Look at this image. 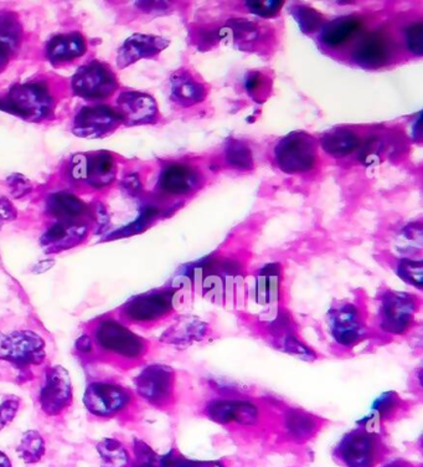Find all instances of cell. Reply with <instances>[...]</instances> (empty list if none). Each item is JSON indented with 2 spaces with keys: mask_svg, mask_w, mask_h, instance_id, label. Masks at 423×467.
Listing matches in <instances>:
<instances>
[{
  "mask_svg": "<svg viewBox=\"0 0 423 467\" xmlns=\"http://www.w3.org/2000/svg\"><path fill=\"white\" fill-rule=\"evenodd\" d=\"M414 408V400H405L397 391L387 390L374 400L369 413L359 419L356 425L373 429V431H384L388 424L400 421L410 415Z\"/></svg>",
  "mask_w": 423,
  "mask_h": 467,
  "instance_id": "obj_18",
  "label": "cell"
},
{
  "mask_svg": "<svg viewBox=\"0 0 423 467\" xmlns=\"http://www.w3.org/2000/svg\"><path fill=\"white\" fill-rule=\"evenodd\" d=\"M116 160L106 150L88 154V183L92 188L108 187L116 180Z\"/></svg>",
  "mask_w": 423,
  "mask_h": 467,
  "instance_id": "obj_28",
  "label": "cell"
},
{
  "mask_svg": "<svg viewBox=\"0 0 423 467\" xmlns=\"http://www.w3.org/2000/svg\"><path fill=\"white\" fill-rule=\"evenodd\" d=\"M330 341L340 352H352L364 342L374 339L371 314L366 298L335 301L326 312Z\"/></svg>",
  "mask_w": 423,
  "mask_h": 467,
  "instance_id": "obj_4",
  "label": "cell"
},
{
  "mask_svg": "<svg viewBox=\"0 0 423 467\" xmlns=\"http://www.w3.org/2000/svg\"><path fill=\"white\" fill-rule=\"evenodd\" d=\"M16 452L26 465H34L43 460L46 452V444L39 431H27L20 438Z\"/></svg>",
  "mask_w": 423,
  "mask_h": 467,
  "instance_id": "obj_33",
  "label": "cell"
},
{
  "mask_svg": "<svg viewBox=\"0 0 423 467\" xmlns=\"http://www.w3.org/2000/svg\"><path fill=\"white\" fill-rule=\"evenodd\" d=\"M423 233L421 223H411L398 230L392 240L394 253L398 257L408 259H421Z\"/></svg>",
  "mask_w": 423,
  "mask_h": 467,
  "instance_id": "obj_29",
  "label": "cell"
},
{
  "mask_svg": "<svg viewBox=\"0 0 423 467\" xmlns=\"http://www.w3.org/2000/svg\"><path fill=\"white\" fill-rule=\"evenodd\" d=\"M0 467H13L12 462L3 451H0Z\"/></svg>",
  "mask_w": 423,
  "mask_h": 467,
  "instance_id": "obj_53",
  "label": "cell"
},
{
  "mask_svg": "<svg viewBox=\"0 0 423 467\" xmlns=\"http://www.w3.org/2000/svg\"><path fill=\"white\" fill-rule=\"evenodd\" d=\"M243 88L251 98L263 102L271 92V80L263 72H250L243 81Z\"/></svg>",
  "mask_w": 423,
  "mask_h": 467,
  "instance_id": "obj_40",
  "label": "cell"
},
{
  "mask_svg": "<svg viewBox=\"0 0 423 467\" xmlns=\"http://www.w3.org/2000/svg\"><path fill=\"white\" fill-rule=\"evenodd\" d=\"M215 329L209 322L195 315L175 316L170 327L160 336V342L174 348L187 349L191 347L214 341Z\"/></svg>",
  "mask_w": 423,
  "mask_h": 467,
  "instance_id": "obj_15",
  "label": "cell"
},
{
  "mask_svg": "<svg viewBox=\"0 0 423 467\" xmlns=\"http://www.w3.org/2000/svg\"><path fill=\"white\" fill-rule=\"evenodd\" d=\"M170 41L161 36L134 34L120 46L117 54V67H129L143 58H152L167 49Z\"/></svg>",
  "mask_w": 423,
  "mask_h": 467,
  "instance_id": "obj_21",
  "label": "cell"
},
{
  "mask_svg": "<svg viewBox=\"0 0 423 467\" xmlns=\"http://www.w3.org/2000/svg\"><path fill=\"white\" fill-rule=\"evenodd\" d=\"M20 408V400L18 397H9L0 404V431L12 424Z\"/></svg>",
  "mask_w": 423,
  "mask_h": 467,
  "instance_id": "obj_42",
  "label": "cell"
},
{
  "mask_svg": "<svg viewBox=\"0 0 423 467\" xmlns=\"http://www.w3.org/2000/svg\"><path fill=\"white\" fill-rule=\"evenodd\" d=\"M71 88L78 98L102 101L111 98L119 88L116 74L108 64L94 60L82 65L71 78Z\"/></svg>",
  "mask_w": 423,
  "mask_h": 467,
  "instance_id": "obj_13",
  "label": "cell"
},
{
  "mask_svg": "<svg viewBox=\"0 0 423 467\" xmlns=\"http://www.w3.org/2000/svg\"><path fill=\"white\" fill-rule=\"evenodd\" d=\"M132 391L112 382H92L84 394L85 408L96 418L116 417L132 405Z\"/></svg>",
  "mask_w": 423,
  "mask_h": 467,
  "instance_id": "obj_14",
  "label": "cell"
},
{
  "mask_svg": "<svg viewBox=\"0 0 423 467\" xmlns=\"http://www.w3.org/2000/svg\"><path fill=\"white\" fill-rule=\"evenodd\" d=\"M199 413L243 441L270 438L276 421L273 400L229 386L212 388L210 396L201 401Z\"/></svg>",
  "mask_w": 423,
  "mask_h": 467,
  "instance_id": "obj_1",
  "label": "cell"
},
{
  "mask_svg": "<svg viewBox=\"0 0 423 467\" xmlns=\"http://www.w3.org/2000/svg\"><path fill=\"white\" fill-rule=\"evenodd\" d=\"M274 158L284 173H308L318 161V144L307 132L295 130L278 142Z\"/></svg>",
  "mask_w": 423,
  "mask_h": 467,
  "instance_id": "obj_12",
  "label": "cell"
},
{
  "mask_svg": "<svg viewBox=\"0 0 423 467\" xmlns=\"http://www.w3.org/2000/svg\"><path fill=\"white\" fill-rule=\"evenodd\" d=\"M10 193L14 198H24L33 191L32 183L22 174H12L6 180Z\"/></svg>",
  "mask_w": 423,
  "mask_h": 467,
  "instance_id": "obj_44",
  "label": "cell"
},
{
  "mask_svg": "<svg viewBox=\"0 0 423 467\" xmlns=\"http://www.w3.org/2000/svg\"><path fill=\"white\" fill-rule=\"evenodd\" d=\"M122 188L130 195H137L142 192V183L137 174H129L122 180Z\"/></svg>",
  "mask_w": 423,
  "mask_h": 467,
  "instance_id": "obj_48",
  "label": "cell"
},
{
  "mask_svg": "<svg viewBox=\"0 0 423 467\" xmlns=\"http://www.w3.org/2000/svg\"><path fill=\"white\" fill-rule=\"evenodd\" d=\"M122 125L116 109L106 105L81 109L72 122V133L81 139H102L111 135Z\"/></svg>",
  "mask_w": 423,
  "mask_h": 467,
  "instance_id": "obj_19",
  "label": "cell"
},
{
  "mask_svg": "<svg viewBox=\"0 0 423 467\" xmlns=\"http://www.w3.org/2000/svg\"><path fill=\"white\" fill-rule=\"evenodd\" d=\"M101 467H129L132 462L129 450L122 441L105 438L96 445Z\"/></svg>",
  "mask_w": 423,
  "mask_h": 467,
  "instance_id": "obj_32",
  "label": "cell"
},
{
  "mask_svg": "<svg viewBox=\"0 0 423 467\" xmlns=\"http://www.w3.org/2000/svg\"><path fill=\"white\" fill-rule=\"evenodd\" d=\"M0 109L22 117L26 121L41 122L53 119L55 101L44 82L26 81L10 88L0 99Z\"/></svg>",
  "mask_w": 423,
  "mask_h": 467,
  "instance_id": "obj_7",
  "label": "cell"
},
{
  "mask_svg": "<svg viewBox=\"0 0 423 467\" xmlns=\"http://www.w3.org/2000/svg\"><path fill=\"white\" fill-rule=\"evenodd\" d=\"M201 183V175L195 168L183 163H170L160 171L158 187L165 194L191 193Z\"/></svg>",
  "mask_w": 423,
  "mask_h": 467,
  "instance_id": "obj_23",
  "label": "cell"
},
{
  "mask_svg": "<svg viewBox=\"0 0 423 467\" xmlns=\"http://www.w3.org/2000/svg\"><path fill=\"white\" fill-rule=\"evenodd\" d=\"M74 389L67 370L61 366H54L47 369L39 391L41 410L47 417H58L70 407Z\"/></svg>",
  "mask_w": 423,
  "mask_h": 467,
  "instance_id": "obj_16",
  "label": "cell"
},
{
  "mask_svg": "<svg viewBox=\"0 0 423 467\" xmlns=\"http://www.w3.org/2000/svg\"><path fill=\"white\" fill-rule=\"evenodd\" d=\"M395 273L408 286L422 291L423 284V264L422 259H408V257H398Z\"/></svg>",
  "mask_w": 423,
  "mask_h": 467,
  "instance_id": "obj_36",
  "label": "cell"
},
{
  "mask_svg": "<svg viewBox=\"0 0 423 467\" xmlns=\"http://www.w3.org/2000/svg\"><path fill=\"white\" fill-rule=\"evenodd\" d=\"M359 27L360 22L354 16H342L325 23L322 26L319 39L326 47H339L350 39Z\"/></svg>",
  "mask_w": 423,
  "mask_h": 467,
  "instance_id": "obj_31",
  "label": "cell"
},
{
  "mask_svg": "<svg viewBox=\"0 0 423 467\" xmlns=\"http://www.w3.org/2000/svg\"><path fill=\"white\" fill-rule=\"evenodd\" d=\"M392 55L391 41L383 33H370L356 44L353 50V58L360 67H379L390 60Z\"/></svg>",
  "mask_w": 423,
  "mask_h": 467,
  "instance_id": "obj_25",
  "label": "cell"
},
{
  "mask_svg": "<svg viewBox=\"0 0 423 467\" xmlns=\"http://www.w3.org/2000/svg\"><path fill=\"white\" fill-rule=\"evenodd\" d=\"M137 396L158 410H173L177 405V373L167 364L144 367L134 378Z\"/></svg>",
  "mask_w": 423,
  "mask_h": 467,
  "instance_id": "obj_8",
  "label": "cell"
},
{
  "mask_svg": "<svg viewBox=\"0 0 423 467\" xmlns=\"http://www.w3.org/2000/svg\"><path fill=\"white\" fill-rule=\"evenodd\" d=\"M391 455L384 431L356 425L346 431L332 450L340 467H380Z\"/></svg>",
  "mask_w": 423,
  "mask_h": 467,
  "instance_id": "obj_5",
  "label": "cell"
},
{
  "mask_svg": "<svg viewBox=\"0 0 423 467\" xmlns=\"http://www.w3.org/2000/svg\"><path fill=\"white\" fill-rule=\"evenodd\" d=\"M170 90L173 102L183 108L201 104L208 94L206 86L187 70L175 71L171 75Z\"/></svg>",
  "mask_w": 423,
  "mask_h": 467,
  "instance_id": "obj_27",
  "label": "cell"
},
{
  "mask_svg": "<svg viewBox=\"0 0 423 467\" xmlns=\"http://www.w3.org/2000/svg\"><path fill=\"white\" fill-rule=\"evenodd\" d=\"M328 420L302 408L276 405L273 435L285 445L304 446L315 441Z\"/></svg>",
  "mask_w": 423,
  "mask_h": 467,
  "instance_id": "obj_10",
  "label": "cell"
},
{
  "mask_svg": "<svg viewBox=\"0 0 423 467\" xmlns=\"http://www.w3.org/2000/svg\"><path fill=\"white\" fill-rule=\"evenodd\" d=\"M23 39V27L18 16L10 12H0V40L13 53L19 49Z\"/></svg>",
  "mask_w": 423,
  "mask_h": 467,
  "instance_id": "obj_34",
  "label": "cell"
},
{
  "mask_svg": "<svg viewBox=\"0 0 423 467\" xmlns=\"http://www.w3.org/2000/svg\"><path fill=\"white\" fill-rule=\"evenodd\" d=\"M158 215H160V209L153 207V205H146V207L140 211V214L136 221L130 223V224L125 226V228L116 230V232L109 234L108 238H106V242L129 238V236L144 232L148 226L152 224V222L156 221Z\"/></svg>",
  "mask_w": 423,
  "mask_h": 467,
  "instance_id": "obj_35",
  "label": "cell"
},
{
  "mask_svg": "<svg viewBox=\"0 0 423 467\" xmlns=\"http://www.w3.org/2000/svg\"><path fill=\"white\" fill-rule=\"evenodd\" d=\"M13 51L0 40V72L5 71L8 67L10 58L13 57Z\"/></svg>",
  "mask_w": 423,
  "mask_h": 467,
  "instance_id": "obj_50",
  "label": "cell"
},
{
  "mask_svg": "<svg viewBox=\"0 0 423 467\" xmlns=\"http://www.w3.org/2000/svg\"><path fill=\"white\" fill-rule=\"evenodd\" d=\"M117 112L126 126L150 125L158 121L156 99L140 91H123L117 98Z\"/></svg>",
  "mask_w": 423,
  "mask_h": 467,
  "instance_id": "obj_20",
  "label": "cell"
},
{
  "mask_svg": "<svg viewBox=\"0 0 423 467\" xmlns=\"http://www.w3.org/2000/svg\"><path fill=\"white\" fill-rule=\"evenodd\" d=\"M54 265H55L54 259L41 260V261H39V263L36 264V266L33 267L32 273L33 274H44V273H46V271L53 269Z\"/></svg>",
  "mask_w": 423,
  "mask_h": 467,
  "instance_id": "obj_52",
  "label": "cell"
},
{
  "mask_svg": "<svg viewBox=\"0 0 423 467\" xmlns=\"http://www.w3.org/2000/svg\"><path fill=\"white\" fill-rule=\"evenodd\" d=\"M247 285V298L263 310L285 305L284 273L280 264H267L253 275Z\"/></svg>",
  "mask_w": 423,
  "mask_h": 467,
  "instance_id": "obj_17",
  "label": "cell"
},
{
  "mask_svg": "<svg viewBox=\"0 0 423 467\" xmlns=\"http://www.w3.org/2000/svg\"><path fill=\"white\" fill-rule=\"evenodd\" d=\"M225 160L230 167L239 171H251L253 168V156L245 142L240 140H230L225 150Z\"/></svg>",
  "mask_w": 423,
  "mask_h": 467,
  "instance_id": "obj_37",
  "label": "cell"
},
{
  "mask_svg": "<svg viewBox=\"0 0 423 467\" xmlns=\"http://www.w3.org/2000/svg\"><path fill=\"white\" fill-rule=\"evenodd\" d=\"M70 177L74 182H86L88 180V154H75L71 158Z\"/></svg>",
  "mask_w": 423,
  "mask_h": 467,
  "instance_id": "obj_45",
  "label": "cell"
},
{
  "mask_svg": "<svg viewBox=\"0 0 423 467\" xmlns=\"http://www.w3.org/2000/svg\"><path fill=\"white\" fill-rule=\"evenodd\" d=\"M247 327L272 348L304 362H315L321 355L301 335L297 321L287 306L261 310L257 315L242 314Z\"/></svg>",
  "mask_w": 423,
  "mask_h": 467,
  "instance_id": "obj_2",
  "label": "cell"
},
{
  "mask_svg": "<svg viewBox=\"0 0 423 467\" xmlns=\"http://www.w3.org/2000/svg\"><path fill=\"white\" fill-rule=\"evenodd\" d=\"M406 44H408V50L416 55H422L423 53V27L422 23L418 22L411 24L405 32Z\"/></svg>",
  "mask_w": 423,
  "mask_h": 467,
  "instance_id": "obj_43",
  "label": "cell"
},
{
  "mask_svg": "<svg viewBox=\"0 0 423 467\" xmlns=\"http://www.w3.org/2000/svg\"><path fill=\"white\" fill-rule=\"evenodd\" d=\"M161 467H229L223 460H199L187 458L177 448L160 455Z\"/></svg>",
  "mask_w": 423,
  "mask_h": 467,
  "instance_id": "obj_38",
  "label": "cell"
},
{
  "mask_svg": "<svg viewBox=\"0 0 423 467\" xmlns=\"http://www.w3.org/2000/svg\"><path fill=\"white\" fill-rule=\"evenodd\" d=\"M88 228L86 224L57 222L41 236V246L47 254H57L74 249L88 238Z\"/></svg>",
  "mask_w": 423,
  "mask_h": 467,
  "instance_id": "obj_22",
  "label": "cell"
},
{
  "mask_svg": "<svg viewBox=\"0 0 423 467\" xmlns=\"http://www.w3.org/2000/svg\"><path fill=\"white\" fill-rule=\"evenodd\" d=\"M94 338L103 352L129 362H139L150 352L146 339L115 318L98 321L94 329Z\"/></svg>",
  "mask_w": 423,
  "mask_h": 467,
  "instance_id": "obj_9",
  "label": "cell"
},
{
  "mask_svg": "<svg viewBox=\"0 0 423 467\" xmlns=\"http://www.w3.org/2000/svg\"><path fill=\"white\" fill-rule=\"evenodd\" d=\"M46 211L57 222L84 224L81 221L91 215V209L77 195L68 192H57L51 194L46 201Z\"/></svg>",
  "mask_w": 423,
  "mask_h": 467,
  "instance_id": "obj_26",
  "label": "cell"
},
{
  "mask_svg": "<svg viewBox=\"0 0 423 467\" xmlns=\"http://www.w3.org/2000/svg\"><path fill=\"white\" fill-rule=\"evenodd\" d=\"M423 305L422 297L414 292L383 288L375 298V311L371 316L374 338H406L418 327V317Z\"/></svg>",
  "mask_w": 423,
  "mask_h": 467,
  "instance_id": "obj_3",
  "label": "cell"
},
{
  "mask_svg": "<svg viewBox=\"0 0 423 467\" xmlns=\"http://www.w3.org/2000/svg\"><path fill=\"white\" fill-rule=\"evenodd\" d=\"M77 349L81 353H91L92 349H94V342H92V338L88 335L81 336L80 338L77 339Z\"/></svg>",
  "mask_w": 423,
  "mask_h": 467,
  "instance_id": "obj_51",
  "label": "cell"
},
{
  "mask_svg": "<svg viewBox=\"0 0 423 467\" xmlns=\"http://www.w3.org/2000/svg\"><path fill=\"white\" fill-rule=\"evenodd\" d=\"M184 300L181 291L170 285L129 298L120 308V314L129 324L150 327L174 318Z\"/></svg>",
  "mask_w": 423,
  "mask_h": 467,
  "instance_id": "obj_6",
  "label": "cell"
},
{
  "mask_svg": "<svg viewBox=\"0 0 423 467\" xmlns=\"http://www.w3.org/2000/svg\"><path fill=\"white\" fill-rule=\"evenodd\" d=\"M322 149L330 156L346 157L359 149V137L353 130L346 129L330 130L322 136Z\"/></svg>",
  "mask_w": 423,
  "mask_h": 467,
  "instance_id": "obj_30",
  "label": "cell"
},
{
  "mask_svg": "<svg viewBox=\"0 0 423 467\" xmlns=\"http://www.w3.org/2000/svg\"><path fill=\"white\" fill-rule=\"evenodd\" d=\"M132 452L129 467H161L160 455H158L146 441L134 439Z\"/></svg>",
  "mask_w": 423,
  "mask_h": 467,
  "instance_id": "obj_39",
  "label": "cell"
},
{
  "mask_svg": "<svg viewBox=\"0 0 423 467\" xmlns=\"http://www.w3.org/2000/svg\"><path fill=\"white\" fill-rule=\"evenodd\" d=\"M292 16L297 20L298 26L304 33L316 32L323 24V16L316 10L304 5H295L292 9Z\"/></svg>",
  "mask_w": 423,
  "mask_h": 467,
  "instance_id": "obj_41",
  "label": "cell"
},
{
  "mask_svg": "<svg viewBox=\"0 0 423 467\" xmlns=\"http://www.w3.org/2000/svg\"><path fill=\"white\" fill-rule=\"evenodd\" d=\"M380 467H422L421 463H415L408 459L388 458Z\"/></svg>",
  "mask_w": 423,
  "mask_h": 467,
  "instance_id": "obj_49",
  "label": "cell"
},
{
  "mask_svg": "<svg viewBox=\"0 0 423 467\" xmlns=\"http://www.w3.org/2000/svg\"><path fill=\"white\" fill-rule=\"evenodd\" d=\"M16 216H18V212H16L13 202L8 198L0 197V228L10 222L15 221Z\"/></svg>",
  "mask_w": 423,
  "mask_h": 467,
  "instance_id": "obj_47",
  "label": "cell"
},
{
  "mask_svg": "<svg viewBox=\"0 0 423 467\" xmlns=\"http://www.w3.org/2000/svg\"><path fill=\"white\" fill-rule=\"evenodd\" d=\"M86 51H88V41L85 36L78 32H70L51 37L47 41L45 54L54 67H61L84 57Z\"/></svg>",
  "mask_w": 423,
  "mask_h": 467,
  "instance_id": "obj_24",
  "label": "cell"
},
{
  "mask_svg": "<svg viewBox=\"0 0 423 467\" xmlns=\"http://www.w3.org/2000/svg\"><path fill=\"white\" fill-rule=\"evenodd\" d=\"M46 359L44 338L32 329H15L0 335V360L19 369L40 366Z\"/></svg>",
  "mask_w": 423,
  "mask_h": 467,
  "instance_id": "obj_11",
  "label": "cell"
},
{
  "mask_svg": "<svg viewBox=\"0 0 423 467\" xmlns=\"http://www.w3.org/2000/svg\"><path fill=\"white\" fill-rule=\"evenodd\" d=\"M246 6L253 14H257V16H266V18H270V16H276V14L280 13L282 6H284V3H281V2H249V3H246Z\"/></svg>",
  "mask_w": 423,
  "mask_h": 467,
  "instance_id": "obj_46",
  "label": "cell"
}]
</instances>
